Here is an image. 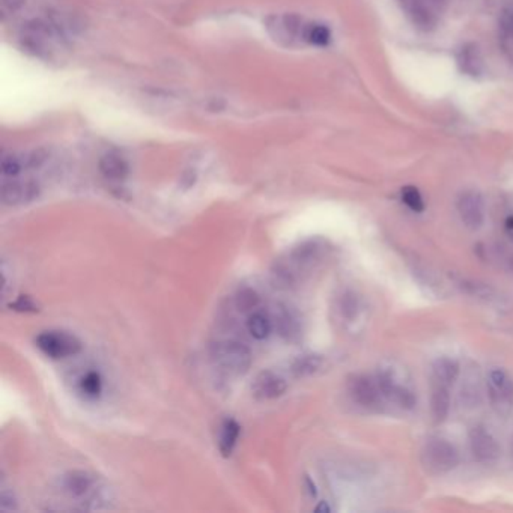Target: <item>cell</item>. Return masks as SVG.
Wrapping results in <instances>:
<instances>
[{
    "label": "cell",
    "instance_id": "6da1fadb",
    "mask_svg": "<svg viewBox=\"0 0 513 513\" xmlns=\"http://www.w3.org/2000/svg\"><path fill=\"white\" fill-rule=\"evenodd\" d=\"M250 349L239 344L237 340L220 342L213 348V360L220 369L229 375H244L247 373L252 366Z\"/></svg>",
    "mask_w": 513,
    "mask_h": 513
},
{
    "label": "cell",
    "instance_id": "7a4b0ae2",
    "mask_svg": "<svg viewBox=\"0 0 513 513\" xmlns=\"http://www.w3.org/2000/svg\"><path fill=\"white\" fill-rule=\"evenodd\" d=\"M422 463L432 474H446L459 463L456 447L443 438L427 439L422 450Z\"/></svg>",
    "mask_w": 513,
    "mask_h": 513
},
{
    "label": "cell",
    "instance_id": "3957f363",
    "mask_svg": "<svg viewBox=\"0 0 513 513\" xmlns=\"http://www.w3.org/2000/svg\"><path fill=\"white\" fill-rule=\"evenodd\" d=\"M487 396L492 408L502 415H507L513 410V380L502 371L494 369L487 375Z\"/></svg>",
    "mask_w": 513,
    "mask_h": 513
},
{
    "label": "cell",
    "instance_id": "277c9868",
    "mask_svg": "<svg viewBox=\"0 0 513 513\" xmlns=\"http://www.w3.org/2000/svg\"><path fill=\"white\" fill-rule=\"evenodd\" d=\"M36 345L52 359H65L76 356L81 349L80 340L68 333L62 332H45L36 337Z\"/></svg>",
    "mask_w": 513,
    "mask_h": 513
},
{
    "label": "cell",
    "instance_id": "5b68a950",
    "mask_svg": "<svg viewBox=\"0 0 513 513\" xmlns=\"http://www.w3.org/2000/svg\"><path fill=\"white\" fill-rule=\"evenodd\" d=\"M348 388L351 398L364 408H380L385 400L376 378L368 375H354L348 383Z\"/></svg>",
    "mask_w": 513,
    "mask_h": 513
},
{
    "label": "cell",
    "instance_id": "8992f818",
    "mask_svg": "<svg viewBox=\"0 0 513 513\" xmlns=\"http://www.w3.org/2000/svg\"><path fill=\"white\" fill-rule=\"evenodd\" d=\"M458 213L462 223L468 229H480L485 222V202L482 194L474 190L463 191L458 199Z\"/></svg>",
    "mask_w": 513,
    "mask_h": 513
},
{
    "label": "cell",
    "instance_id": "52a82bcc",
    "mask_svg": "<svg viewBox=\"0 0 513 513\" xmlns=\"http://www.w3.org/2000/svg\"><path fill=\"white\" fill-rule=\"evenodd\" d=\"M470 449L474 459L480 463H492L500 458L497 439L483 426H474L470 431Z\"/></svg>",
    "mask_w": 513,
    "mask_h": 513
},
{
    "label": "cell",
    "instance_id": "ba28073f",
    "mask_svg": "<svg viewBox=\"0 0 513 513\" xmlns=\"http://www.w3.org/2000/svg\"><path fill=\"white\" fill-rule=\"evenodd\" d=\"M376 380H378V384H380V388H381L385 400L392 402V404L404 408V410L414 408L415 396L412 395L411 390L398 384L392 376L384 372L378 375Z\"/></svg>",
    "mask_w": 513,
    "mask_h": 513
},
{
    "label": "cell",
    "instance_id": "9c48e42d",
    "mask_svg": "<svg viewBox=\"0 0 513 513\" xmlns=\"http://www.w3.org/2000/svg\"><path fill=\"white\" fill-rule=\"evenodd\" d=\"M288 388L286 381L283 380L282 376H278L274 372H261L252 385L253 395L256 399L261 400H271V399H277L282 395H285Z\"/></svg>",
    "mask_w": 513,
    "mask_h": 513
},
{
    "label": "cell",
    "instance_id": "30bf717a",
    "mask_svg": "<svg viewBox=\"0 0 513 513\" xmlns=\"http://www.w3.org/2000/svg\"><path fill=\"white\" fill-rule=\"evenodd\" d=\"M50 36L52 33L47 24L35 20L26 24L21 38L26 48H29V50H32L35 55L43 56L50 52V41H52Z\"/></svg>",
    "mask_w": 513,
    "mask_h": 513
},
{
    "label": "cell",
    "instance_id": "8fae6325",
    "mask_svg": "<svg viewBox=\"0 0 513 513\" xmlns=\"http://www.w3.org/2000/svg\"><path fill=\"white\" fill-rule=\"evenodd\" d=\"M40 187L32 181L21 182V181H11L5 182L2 187V201L5 205L16 206L29 203L38 198Z\"/></svg>",
    "mask_w": 513,
    "mask_h": 513
},
{
    "label": "cell",
    "instance_id": "7c38bea8",
    "mask_svg": "<svg viewBox=\"0 0 513 513\" xmlns=\"http://www.w3.org/2000/svg\"><path fill=\"white\" fill-rule=\"evenodd\" d=\"M274 325L277 333L288 342H295L301 336V324L298 316L285 304H278L276 308Z\"/></svg>",
    "mask_w": 513,
    "mask_h": 513
},
{
    "label": "cell",
    "instance_id": "4fadbf2b",
    "mask_svg": "<svg viewBox=\"0 0 513 513\" xmlns=\"http://www.w3.org/2000/svg\"><path fill=\"white\" fill-rule=\"evenodd\" d=\"M415 28L422 32H431L436 26V16L429 0H411L405 9Z\"/></svg>",
    "mask_w": 513,
    "mask_h": 513
},
{
    "label": "cell",
    "instance_id": "5bb4252c",
    "mask_svg": "<svg viewBox=\"0 0 513 513\" xmlns=\"http://www.w3.org/2000/svg\"><path fill=\"white\" fill-rule=\"evenodd\" d=\"M450 410V385L432 381L431 395V412L435 423H443Z\"/></svg>",
    "mask_w": 513,
    "mask_h": 513
},
{
    "label": "cell",
    "instance_id": "9a60e30c",
    "mask_svg": "<svg viewBox=\"0 0 513 513\" xmlns=\"http://www.w3.org/2000/svg\"><path fill=\"white\" fill-rule=\"evenodd\" d=\"M458 65L462 72L475 77L480 76L483 71V59L479 47L475 44H466L458 53Z\"/></svg>",
    "mask_w": 513,
    "mask_h": 513
},
{
    "label": "cell",
    "instance_id": "2e32d148",
    "mask_svg": "<svg viewBox=\"0 0 513 513\" xmlns=\"http://www.w3.org/2000/svg\"><path fill=\"white\" fill-rule=\"evenodd\" d=\"M94 485H95V480L92 475L81 470L69 471L68 474H65V478H64V490L71 497H76V498L86 495L92 490Z\"/></svg>",
    "mask_w": 513,
    "mask_h": 513
},
{
    "label": "cell",
    "instance_id": "e0dca14e",
    "mask_svg": "<svg viewBox=\"0 0 513 513\" xmlns=\"http://www.w3.org/2000/svg\"><path fill=\"white\" fill-rule=\"evenodd\" d=\"M498 41L504 57L513 65V12H500Z\"/></svg>",
    "mask_w": 513,
    "mask_h": 513
},
{
    "label": "cell",
    "instance_id": "ac0fdd59",
    "mask_svg": "<svg viewBox=\"0 0 513 513\" xmlns=\"http://www.w3.org/2000/svg\"><path fill=\"white\" fill-rule=\"evenodd\" d=\"M101 174L110 181H124L128 174V163L118 154H106L100 160Z\"/></svg>",
    "mask_w": 513,
    "mask_h": 513
},
{
    "label": "cell",
    "instance_id": "d6986e66",
    "mask_svg": "<svg viewBox=\"0 0 513 513\" xmlns=\"http://www.w3.org/2000/svg\"><path fill=\"white\" fill-rule=\"evenodd\" d=\"M461 372L459 363L451 359H439L432 368V380L447 385H453Z\"/></svg>",
    "mask_w": 513,
    "mask_h": 513
},
{
    "label": "cell",
    "instance_id": "ffe728a7",
    "mask_svg": "<svg viewBox=\"0 0 513 513\" xmlns=\"http://www.w3.org/2000/svg\"><path fill=\"white\" fill-rule=\"evenodd\" d=\"M239 432H241V427L234 419H226L223 422L222 431H220L218 449H220V451H222V455L225 458L230 456L232 451H234L238 438H239Z\"/></svg>",
    "mask_w": 513,
    "mask_h": 513
},
{
    "label": "cell",
    "instance_id": "44dd1931",
    "mask_svg": "<svg viewBox=\"0 0 513 513\" xmlns=\"http://www.w3.org/2000/svg\"><path fill=\"white\" fill-rule=\"evenodd\" d=\"M324 357L317 356V354H304L300 356L294 363H292V375L295 378H308L315 375L317 371L322 368Z\"/></svg>",
    "mask_w": 513,
    "mask_h": 513
},
{
    "label": "cell",
    "instance_id": "7402d4cb",
    "mask_svg": "<svg viewBox=\"0 0 513 513\" xmlns=\"http://www.w3.org/2000/svg\"><path fill=\"white\" fill-rule=\"evenodd\" d=\"M247 328H249V333L254 339L264 340L270 336L271 329H273V322L270 321V317L265 316L264 313H253L247 321Z\"/></svg>",
    "mask_w": 513,
    "mask_h": 513
},
{
    "label": "cell",
    "instance_id": "603a6c76",
    "mask_svg": "<svg viewBox=\"0 0 513 513\" xmlns=\"http://www.w3.org/2000/svg\"><path fill=\"white\" fill-rule=\"evenodd\" d=\"M259 303H261L259 294L252 288L241 289L235 297V304H237L238 310H241V312H250L258 308Z\"/></svg>",
    "mask_w": 513,
    "mask_h": 513
},
{
    "label": "cell",
    "instance_id": "cb8c5ba5",
    "mask_svg": "<svg viewBox=\"0 0 513 513\" xmlns=\"http://www.w3.org/2000/svg\"><path fill=\"white\" fill-rule=\"evenodd\" d=\"M304 38L315 45H327L332 38V33L329 29L324 24H309V26L304 29Z\"/></svg>",
    "mask_w": 513,
    "mask_h": 513
},
{
    "label": "cell",
    "instance_id": "d4e9b609",
    "mask_svg": "<svg viewBox=\"0 0 513 513\" xmlns=\"http://www.w3.org/2000/svg\"><path fill=\"white\" fill-rule=\"evenodd\" d=\"M80 387H81V392L89 396V398H96L103 390V381H101V376L98 372H88L86 375H84L81 378V383H80Z\"/></svg>",
    "mask_w": 513,
    "mask_h": 513
},
{
    "label": "cell",
    "instance_id": "484cf974",
    "mask_svg": "<svg viewBox=\"0 0 513 513\" xmlns=\"http://www.w3.org/2000/svg\"><path fill=\"white\" fill-rule=\"evenodd\" d=\"M402 201L414 213H422L424 210V201L415 187H405L402 190Z\"/></svg>",
    "mask_w": 513,
    "mask_h": 513
},
{
    "label": "cell",
    "instance_id": "4316f807",
    "mask_svg": "<svg viewBox=\"0 0 513 513\" xmlns=\"http://www.w3.org/2000/svg\"><path fill=\"white\" fill-rule=\"evenodd\" d=\"M462 289H466L468 294L471 295H475V297H483V298H490L492 297L494 291L487 286V285H479L478 282H467V280H463L462 282Z\"/></svg>",
    "mask_w": 513,
    "mask_h": 513
},
{
    "label": "cell",
    "instance_id": "83f0119b",
    "mask_svg": "<svg viewBox=\"0 0 513 513\" xmlns=\"http://www.w3.org/2000/svg\"><path fill=\"white\" fill-rule=\"evenodd\" d=\"M23 169V162L18 160L17 157L14 155H5L2 158V172L6 176H16L20 174V170Z\"/></svg>",
    "mask_w": 513,
    "mask_h": 513
},
{
    "label": "cell",
    "instance_id": "f1b7e54d",
    "mask_svg": "<svg viewBox=\"0 0 513 513\" xmlns=\"http://www.w3.org/2000/svg\"><path fill=\"white\" fill-rule=\"evenodd\" d=\"M11 308L18 312H38L36 304L29 297H20L17 301L11 303Z\"/></svg>",
    "mask_w": 513,
    "mask_h": 513
},
{
    "label": "cell",
    "instance_id": "f546056e",
    "mask_svg": "<svg viewBox=\"0 0 513 513\" xmlns=\"http://www.w3.org/2000/svg\"><path fill=\"white\" fill-rule=\"evenodd\" d=\"M45 152L43 150H38V151H33L28 155V158H24L23 162V166L24 167H40L44 162H45Z\"/></svg>",
    "mask_w": 513,
    "mask_h": 513
},
{
    "label": "cell",
    "instance_id": "4dcf8cb0",
    "mask_svg": "<svg viewBox=\"0 0 513 513\" xmlns=\"http://www.w3.org/2000/svg\"><path fill=\"white\" fill-rule=\"evenodd\" d=\"M340 308H342V313H344L346 317H351L357 312V300L352 295H346V297H344V300H342Z\"/></svg>",
    "mask_w": 513,
    "mask_h": 513
},
{
    "label": "cell",
    "instance_id": "1f68e13d",
    "mask_svg": "<svg viewBox=\"0 0 513 513\" xmlns=\"http://www.w3.org/2000/svg\"><path fill=\"white\" fill-rule=\"evenodd\" d=\"M0 507H2V510H17L18 504L14 494L4 491L2 495H0Z\"/></svg>",
    "mask_w": 513,
    "mask_h": 513
},
{
    "label": "cell",
    "instance_id": "d6a6232c",
    "mask_svg": "<svg viewBox=\"0 0 513 513\" xmlns=\"http://www.w3.org/2000/svg\"><path fill=\"white\" fill-rule=\"evenodd\" d=\"M23 2L24 0H2L4 8H6L9 11H17L23 5Z\"/></svg>",
    "mask_w": 513,
    "mask_h": 513
},
{
    "label": "cell",
    "instance_id": "836d02e7",
    "mask_svg": "<svg viewBox=\"0 0 513 513\" xmlns=\"http://www.w3.org/2000/svg\"><path fill=\"white\" fill-rule=\"evenodd\" d=\"M504 227H506V234H507V237L513 241V217H507L506 223H504Z\"/></svg>",
    "mask_w": 513,
    "mask_h": 513
},
{
    "label": "cell",
    "instance_id": "e575fe53",
    "mask_svg": "<svg viewBox=\"0 0 513 513\" xmlns=\"http://www.w3.org/2000/svg\"><path fill=\"white\" fill-rule=\"evenodd\" d=\"M502 11H507V12H513V0H504Z\"/></svg>",
    "mask_w": 513,
    "mask_h": 513
},
{
    "label": "cell",
    "instance_id": "d590c367",
    "mask_svg": "<svg viewBox=\"0 0 513 513\" xmlns=\"http://www.w3.org/2000/svg\"><path fill=\"white\" fill-rule=\"evenodd\" d=\"M429 2L435 6H444L447 4V0H429Z\"/></svg>",
    "mask_w": 513,
    "mask_h": 513
},
{
    "label": "cell",
    "instance_id": "8d00e7d4",
    "mask_svg": "<svg viewBox=\"0 0 513 513\" xmlns=\"http://www.w3.org/2000/svg\"><path fill=\"white\" fill-rule=\"evenodd\" d=\"M316 512H329V507L325 503H321L320 506L316 507Z\"/></svg>",
    "mask_w": 513,
    "mask_h": 513
},
{
    "label": "cell",
    "instance_id": "74e56055",
    "mask_svg": "<svg viewBox=\"0 0 513 513\" xmlns=\"http://www.w3.org/2000/svg\"><path fill=\"white\" fill-rule=\"evenodd\" d=\"M398 2L400 4V6H402V8L407 9V8H408V5L411 4V0H398Z\"/></svg>",
    "mask_w": 513,
    "mask_h": 513
},
{
    "label": "cell",
    "instance_id": "f35d334b",
    "mask_svg": "<svg viewBox=\"0 0 513 513\" xmlns=\"http://www.w3.org/2000/svg\"><path fill=\"white\" fill-rule=\"evenodd\" d=\"M510 266H512V268H513V258H512V259H510Z\"/></svg>",
    "mask_w": 513,
    "mask_h": 513
}]
</instances>
